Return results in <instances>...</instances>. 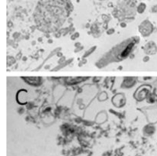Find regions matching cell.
I'll use <instances>...</instances> for the list:
<instances>
[{
	"instance_id": "obj_1",
	"label": "cell",
	"mask_w": 157,
	"mask_h": 156,
	"mask_svg": "<svg viewBox=\"0 0 157 156\" xmlns=\"http://www.w3.org/2000/svg\"><path fill=\"white\" fill-rule=\"evenodd\" d=\"M70 12L68 0H42L35 9V23L39 30L51 33L63 25Z\"/></svg>"
}]
</instances>
